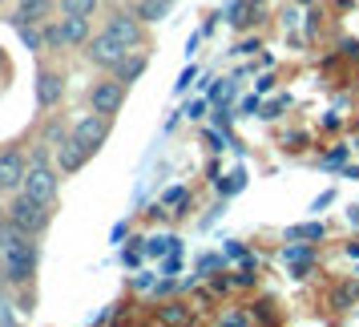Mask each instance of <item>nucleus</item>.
<instances>
[{"instance_id": "23", "label": "nucleus", "mask_w": 359, "mask_h": 327, "mask_svg": "<svg viewBox=\"0 0 359 327\" xmlns=\"http://www.w3.org/2000/svg\"><path fill=\"white\" fill-rule=\"evenodd\" d=\"M222 323H250V315L246 311H230V315H222Z\"/></svg>"}, {"instance_id": "17", "label": "nucleus", "mask_w": 359, "mask_h": 327, "mask_svg": "<svg viewBox=\"0 0 359 327\" xmlns=\"http://www.w3.org/2000/svg\"><path fill=\"white\" fill-rule=\"evenodd\" d=\"M323 234H327L323 222H299V227H287V239H294V243H299V239H311V243H319Z\"/></svg>"}, {"instance_id": "12", "label": "nucleus", "mask_w": 359, "mask_h": 327, "mask_svg": "<svg viewBox=\"0 0 359 327\" xmlns=\"http://www.w3.org/2000/svg\"><path fill=\"white\" fill-rule=\"evenodd\" d=\"M146 69H149V57H146V53H137V49H130L121 61H117L114 77H117V81H126V85H133L142 73H146Z\"/></svg>"}, {"instance_id": "1", "label": "nucleus", "mask_w": 359, "mask_h": 327, "mask_svg": "<svg viewBox=\"0 0 359 327\" xmlns=\"http://www.w3.org/2000/svg\"><path fill=\"white\" fill-rule=\"evenodd\" d=\"M49 149L53 146H41L29 154V170H25V186L20 190H29L33 198H41V202H57V190H61V170L49 162Z\"/></svg>"}, {"instance_id": "24", "label": "nucleus", "mask_w": 359, "mask_h": 327, "mask_svg": "<svg viewBox=\"0 0 359 327\" xmlns=\"http://www.w3.org/2000/svg\"><path fill=\"white\" fill-rule=\"evenodd\" d=\"M8 307H13V303H4V299H0V323H13V319H17Z\"/></svg>"}, {"instance_id": "9", "label": "nucleus", "mask_w": 359, "mask_h": 327, "mask_svg": "<svg viewBox=\"0 0 359 327\" xmlns=\"http://www.w3.org/2000/svg\"><path fill=\"white\" fill-rule=\"evenodd\" d=\"M25 170H29V162L17 146L0 149V194H17L25 186Z\"/></svg>"}, {"instance_id": "2", "label": "nucleus", "mask_w": 359, "mask_h": 327, "mask_svg": "<svg viewBox=\"0 0 359 327\" xmlns=\"http://www.w3.org/2000/svg\"><path fill=\"white\" fill-rule=\"evenodd\" d=\"M8 218L17 222V227H25L29 234H45L49 230V222H53V202H41V198H33L29 190H17V194L8 198Z\"/></svg>"}, {"instance_id": "8", "label": "nucleus", "mask_w": 359, "mask_h": 327, "mask_svg": "<svg viewBox=\"0 0 359 327\" xmlns=\"http://www.w3.org/2000/svg\"><path fill=\"white\" fill-rule=\"evenodd\" d=\"M109 126H114V117H105V114H85L77 126H73V138L81 142L89 154H97L105 142H109Z\"/></svg>"}, {"instance_id": "5", "label": "nucleus", "mask_w": 359, "mask_h": 327, "mask_svg": "<svg viewBox=\"0 0 359 327\" xmlns=\"http://www.w3.org/2000/svg\"><path fill=\"white\" fill-rule=\"evenodd\" d=\"M126 53H130V45H126V41H117L109 29H101V33H93L89 41H85V57H89L97 69H109V73L117 69V61H121Z\"/></svg>"}, {"instance_id": "13", "label": "nucleus", "mask_w": 359, "mask_h": 327, "mask_svg": "<svg viewBox=\"0 0 359 327\" xmlns=\"http://www.w3.org/2000/svg\"><path fill=\"white\" fill-rule=\"evenodd\" d=\"M17 4H20L17 20H29V25H41L53 13V0H17Z\"/></svg>"}, {"instance_id": "16", "label": "nucleus", "mask_w": 359, "mask_h": 327, "mask_svg": "<svg viewBox=\"0 0 359 327\" xmlns=\"http://www.w3.org/2000/svg\"><path fill=\"white\" fill-rule=\"evenodd\" d=\"M57 4L69 17H97V8H101V0H57Z\"/></svg>"}, {"instance_id": "25", "label": "nucleus", "mask_w": 359, "mask_h": 327, "mask_svg": "<svg viewBox=\"0 0 359 327\" xmlns=\"http://www.w3.org/2000/svg\"><path fill=\"white\" fill-rule=\"evenodd\" d=\"M8 287V271H4V262H0V291Z\"/></svg>"}, {"instance_id": "4", "label": "nucleus", "mask_w": 359, "mask_h": 327, "mask_svg": "<svg viewBox=\"0 0 359 327\" xmlns=\"http://www.w3.org/2000/svg\"><path fill=\"white\" fill-rule=\"evenodd\" d=\"M89 36H93L89 17H69V13H61V20L45 29V49H77Z\"/></svg>"}, {"instance_id": "14", "label": "nucleus", "mask_w": 359, "mask_h": 327, "mask_svg": "<svg viewBox=\"0 0 359 327\" xmlns=\"http://www.w3.org/2000/svg\"><path fill=\"white\" fill-rule=\"evenodd\" d=\"M25 239H29V230L17 227V222L4 214V218H0V255H4V251H13L17 243H25Z\"/></svg>"}, {"instance_id": "18", "label": "nucleus", "mask_w": 359, "mask_h": 327, "mask_svg": "<svg viewBox=\"0 0 359 327\" xmlns=\"http://www.w3.org/2000/svg\"><path fill=\"white\" fill-rule=\"evenodd\" d=\"M69 133L73 130H65L61 117H49V121H45V133H41V142H45V146H57V142H65Z\"/></svg>"}, {"instance_id": "22", "label": "nucleus", "mask_w": 359, "mask_h": 327, "mask_svg": "<svg viewBox=\"0 0 359 327\" xmlns=\"http://www.w3.org/2000/svg\"><path fill=\"white\" fill-rule=\"evenodd\" d=\"M246 13H250V4H246V0H238V4L230 8V20H234V25H246Z\"/></svg>"}, {"instance_id": "19", "label": "nucleus", "mask_w": 359, "mask_h": 327, "mask_svg": "<svg viewBox=\"0 0 359 327\" xmlns=\"http://www.w3.org/2000/svg\"><path fill=\"white\" fill-rule=\"evenodd\" d=\"M283 259L294 262V271L303 275V271H307V262H311V251H307V246H287V251H283Z\"/></svg>"}, {"instance_id": "10", "label": "nucleus", "mask_w": 359, "mask_h": 327, "mask_svg": "<svg viewBox=\"0 0 359 327\" xmlns=\"http://www.w3.org/2000/svg\"><path fill=\"white\" fill-rule=\"evenodd\" d=\"M61 98H65V77H61V69L41 65L36 69V105H41V109H57Z\"/></svg>"}, {"instance_id": "21", "label": "nucleus", "mask_w": 359, "mask_h": 327, "mask_svg": "<svg viewBox=\"0 0 359 327\" xmlns=\"http://www.w3.org/2000/svg\"><path fill=\"white\" fill-rule=\"evenodd\" d=\"M162 202H165V206H182V202H186V186H174V190H165Z\"/></svg>"}, {"instance_id": "7", "label": "nucleus", "mask_w": 359, "mask_h": 327, "mask_svg": "<svg viewBox=\"0 0 359 327\" xmlns=\"http://www.w3.org/2000/svg\"><path fill=\"white\" fill-rule=\"evenodd\" d=\"M105 29H109L117 41H126L130 49H142V45H146V20L137 17L133 8H114V13L105 17Z\"/></svg>"}, {"instance_id": "11", "label": "nucleus", "mask_w": 359, "mask_h": 327, "mask_svg": "<svg viewBox=\"0 0 359 327\" xmlns=\"http://www.w3.org/2000/svg\"><path fill=\"white\" fill-rule=\"evenodd\" d=\"M89 158H93V154H89V149H85L73 133H69L65 142H57V146H53V162H57V170H61V174H77Z\"/></svg>"}, {"instance_id": "3", "label": "nucleus", "mask_w": 359, "mask_h": 327, "mask_svg": "<svg viewBox=\"0 0 359 327\" xmlns=\"http://www.w3.org/2000/svg\"><path fill=\"white\" fill-rule=\"evenodd\" d=\"M0 262H4V271H8V287H29L33 275H36V262H41V243H36V234H29V239L17 243L13 251H4Z\"/></svg>"}, {"instance_id": "6", "label": "nucleus", "mask_w": 359, "mask_h": 327, "mask_svg": "<svg viewBox=\"0 0 359 327\" xmlns=\"http://www.w3.org/2000/svg\"><path fill=\"white\" fill-rule=\"evenodd\" d=\"M126 89H130V85L117 81V77L93 81L89 85V109H93V114H105V117H117L121 105H126Z\"/></svg>"}, {"instance_id": "20", "label": "nucleus", "mask_w": 359, "mask_h": 327, "mask_svg": "<svg viewBox=\"0 0 359 327\" xmlns=\"http://www.w3.org/2000/svg\"><path fill=\"white\" fill-rule=\"evenodd\" d=\"M158 315H162V319H170V323H182V319H190V311L182 307V303H165Z\"/></svg>"}, {"instance_id": "15", "label": "nucleus", "mask_w": 359, "mask_h": 327, "mask_svg": "<svg viewBox=\"0 0 359 327\" xmlns=\"http://www.w3.org/2000/svg\"><path fill=\"white\" fill-rule=\"evenodd\" d=\"M133 13L146 20V25H154V20H162L170 13V0H133Z\"/></svg>"}]
</instances>
